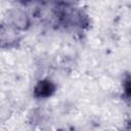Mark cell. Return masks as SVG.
<instances>
[{"mask_svg": "<svg viewBox=\"0 0 131 131\" xmlns=\"http://www.w3.org/2000/svg\"><path fill=\"white\" fill-rule=\"evenodd\" d=\"M55 90L54 84L49 81V80H42L39 81L38 84L35 86L34 89V94L36 97H41V98H46L50 96Z\"/></svg>", "mask_w": 131, "mask_h": 131, "instance_id": "6da1fadb", "label": "cell"}, {"mask_svg": "<svg viewBox=\"0 0 131 131\" xmlns=\"http://www.w3.org/2000/svg\"><path fill=\"white\" fill-rule=\"evenodd\" d=\"M11 23H12V26H14L15 28L25 29L29 24V19L26 13L19 10H16L11 13Z\"/></svg>", "mask_w": 131, "mask_h": 131, "instance_id": "7a4b0ae2", "label": "cell"}, {"mask_svg": "<svg viewBox=\"0 0 131 131\" xmlns=\"http://www.w3.org/2000/svg\"><path fill=\"white\" fill-rule=\"evenodd\" d=\"M18 1H21V2H28V1H31V0H18Z\"/></svg>", "mask_w": 131, "mask_h": 131, "instance_id": "3957f363", "label": "cell"}]
</instances>
